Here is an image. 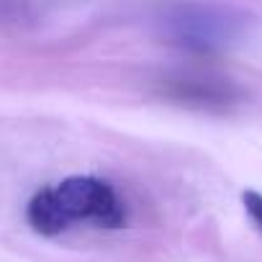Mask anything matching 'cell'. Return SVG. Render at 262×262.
I'll return each instance as SVG.
<instances>
[{
	"label": "cell",
	"instance_id": "1",
	"mask_svg": "<svg viewBox=\"0 0 262 262\" xmlns=\"http://www.w3.org/2000/svg\"><path fill=\"white\" fill-rule=\"evenodd\" d=\"M252 16L224 3H183L167 13L170 36L195 52H221L236 47L249 31Z\"/></svg>",
	"mask_w": 262,
	"mask_h": 262
},
{
	"label": "cell",
	"instance_id": "2",
	"mask_svg": "<svg viewBox=\"0 0 262 262\" xmlns=\"http://www.w3.org/2000/svg\"><path fill=\"white\" fill-rule=\"evenodd\" d=\"M57 201L67 221H88L103 229H121L126 224V206L111 183L93 175H72L54 185Z\"/></svg>",
	"mask_w": 262,
	"mask_h": 262
},
{
	"label": "cell",
	"instance_id": "3",
	"mask_svg": "<svg viewBox=\"0 0 262 262\" xmlns=\"http://www.w3.org/2000/svg\"><path fill=\"white\" fill-rule=\"evenodd\" d=\"M26 221L41 236H57L70 226V221L57 201L54 188H41L31 195V201L26 206Z\"/></svg>",
	"mask_w": 262,
	"mask_h": 262
},
{
	"label": "cell",
	"instance_id": "4",
	"mask_svg": "<svg viewBox=\"0 0 262 262\" xmlns=\"http://www.w3.org/2000/svg\"><path fill=\"white\" fill-rule=\"evenodd\" d=\"M242 203H244V211H247V216L252 219V224L262 231V193H257V190H244V193H242Z\"/></svg>",
	"mask_w": 262,
	"mask_h": 262
}]
</instances>
